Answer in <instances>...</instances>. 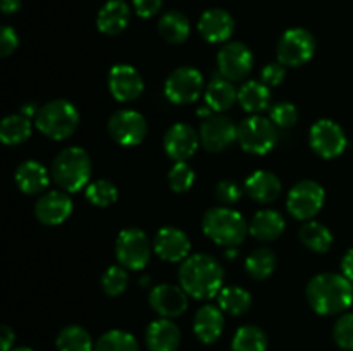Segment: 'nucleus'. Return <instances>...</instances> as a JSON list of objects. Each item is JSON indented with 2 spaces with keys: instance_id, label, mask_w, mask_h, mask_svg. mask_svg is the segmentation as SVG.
Instances as JSON below:
<instances>
[{
  "instance_id": "0eeeda50",
  "label": "nucleus",
  "mask_w": 353,
  "mask_h": 351,
  "mask_svg": "<svg viewBox=\"0 0 353 351\" xmlns=\"http://www.w3.org/2000/svg\"><path fill=\"white\" fill-rule=\"evenodd\" d=\"M150 240L141 229L130 227L117 234L116 258L128 270H143L150 260Z\"/></svg>"
},
{
  "instance_id": "ea45409f",
  "label": "nucleus",
  "mask_w": 353,
  "mask_h": 351,
  "mask_svg": "<svg viewBox=\"0 0 353 351\" xmlns=\"http://www.w3.org/2000/svg\"><path fill=\"white\" fill-rule=\"evenodd\" d=\"M333 337L341 350L353 351V313H343L336 320Z\"/></svg>"
},
{
  "instance_id": "8fccbe9b",
  "label": "nucleus",
  "mask_w": 353,
  "mask_h": 351,
  "mask_svg": "<svg viewBox=\"0 0 353 351\" xmlns=\"http://www.w3.org/2000/svg\"><path fill=\"white\" fill-rule=\"evenodd\" d=\"M38 107L34 105L33 102H30V103H24L23 107H21V114H23V116H26V117H30V119H33V117H37L38 116Z\"/></svg>"
},
{
  "instance_id": "49530a36",
  "label": "nucleus",
  "mask_w": 353,
  "mask_h": 351,
  "mask_svg": "<svg viewBox=\"0 0 353 351\" xmlns=\"http://www.w3.org/2000/svg\"><path fill=\"white\" fill-rule=\"evenodd\" d=\"M14 343H16V334L9 326H2L0 329V350L2 351H12Z\"/></svg>"
},
{
  "instance_id": "393cba45",
  "label": "nucleus",
  "mask_w": 353,
  "mask_h": 351,
  "mask_svg": "<svg viewBox=\"0 0 353 351\" xmlns=\"http://www.w3.org/2000/svg\"><path fill=\"white\" fill-rule=\"evenodd\" d=\"M245 189L255 202L271 203L281 193V181L278 179V176L269 171H255L245 181Z\"/></svg>"
},
{
  "instance_id": "20e7f679",
  "label": "nucleus",
  "mask_w": 353,
  "mask_h": 351,
  "mask_svg": "<svg viewBox=\"0 0 353 351\" xmlns=\"http://www.w3.org/2000/svg\"><path fill=\"white\" fill-rule=\"evenodd\" d=\"M202 229L209 240L226 248H234L243 243L248 233L247 220L230 206H214L207 210L202 220Z\"/></svg>"
},
{
  "instance_id": "e433bc0d",
  "label": "nucleus",
  "mask_w": 353,
  "mask_h": 351,
  "mask_svg": "<svg viewBox=\"0 0 353 351\" xmlns=\"http://www.w3.org/2000/svg\"><path fill=\"white\" fill-rule=\"evenodd\" d=\"M117 198H119V191L109 179H97L92 184L86 186V200L100 209L110 206L117 202Z\"/></svg>"
},
{
  "instance_id": "a211bd4d",
  "label": "nucleus",
  "mask_w": 353,
  "mask_h": 351,
  "mask_svg": "<svg viewBox=\"0 0 353 351\" xmlns=\"http://www.w3.org/2000/svg\"><path fill=\"white\" fill-rule=\"evenodd\" d=\"M190 237L178 227H162L154 237V250L162 260L183 262L188 258Z\"/></svg>"
},
{
  "instance_id": "f704fd0d",
  "label": "nucleus",
  "mask_w": 353,
  "mask_h": 351,
  "mask_svg": "<svg viewBox=\"0 0 353 351\" xmlns=\"http://www.w3.org/2000/svg\"><path fill=\"white\" fill-rule=\"evenodd\" d=\"M93 351H140L137 337L126 330H107L97 339Z\"/></svg>"
},
{
  "instance_id": "7c9ffc66",
  "label": "nucleus",
  "mask_w": 353,
  "mask_h": 351,
  "mask_svg": "<svg viewBox=\"0 0 353 351\" xmlns=\"http://www.w3.org/2000/svg\"><path fill=\"white\" fill-rule=\"evenodd\" d=\"M31 136V119L23 114L7 116L0 124V140L6 145H21Z\"/></svg>"
},
{
  "instance_id": "c9c22d12",
  "label": "nucleus",
  "mask_w": 353,
  "mask_h": 351,
  "mask_svg": "<svg viewBox=\"0 0 353 351\" xmlns=\"http://www.w3.org/2000/svg\"><path fill=\"white\" fill-rule=\"evenodd\" d=\"M245 268H247L250 277L257 279V281H264L274 272L276 255L269 248H257L245 260Z\"/></svg>"
},
{
  "instance_id": "3c124183",
  "label": "nucleus",
  "mask_w": 353,
  "mask_h": 351,
  "mask_svg": "<svg viewBox=\"0 0 353 351\" xmlns=\"http://www.w3.org/2000/svg\"><path fill=\"white\" fill-rule=\"evenodd\" d=\"M238 255V251L234 250V248H230V250L226 251V257H230V258H234Z\"/></svg>"
},
{
  "instance_id": "1a4fd4ad",
  "label": "nucleus",
  "mask_w": 353,
  "mask_h": 351,
  "mask_svg": "<svg viewBox=\"0 0 353 351\" xmlns=\"http://www.w3.org/2000/svg\"><path fill=\"white\" fill-rule=\"evenodd\" d=\"M324 200H326V193H324L323 186L319 182L305 179V181L296 182L290 189L286 206L295 219L309 220L321 212Z\"/></svg>"
},
{
  "instance_id": "c03bdc74",
  "label": "nucleus",
  "mask_w": 353,
  "mask_h": 351,
  "mask_svg": "<svg viewBox=\"0 0 353 351\" xmlns=\"http://www.w3.org/2000/svg\"><path fill=\"white\" fill-rule=\"evenodd\" d=\"M17 45H19V38H17L16 30L10 26H3L0 31V55L9 57L10 54L16 52Z\"/></svg>"
},
{
  "instance_id": "f257e3e1",
  "label": "nucleus",
  "mask_w": 353,
  "mask_h": 351,
  "mask_svg": "<svg viewBox=\"0 0 353 351\" xmlns=\"http://www.w3.org/2000/svg\"><path fill=\"white\" fill-rule=\"evenodd\" d=\"M305 298L319 315H336L353 303V284L343 274H319L307 284Z\"/></svg>"
},
{
  "instance_id": "58836bf2",
  "label": "nucleus",
  "mask_w": 353,
  "mask_h": 351,
  "mask_svg": "<svg viewBox=\"0 0 353 351\" xmlns=\"http://www.w3.org/2000/svg\"><path fill=\"white\" fill-rule=\"evenodd\" d=\"M169 186L174 193H185L195 182V171L186 162H176L168 176Z\"/></svg>"
},
{
  "instance_id": "f03ea898",
  "label": "nucleus",
  "mask_w": 353,
  "mask_h": 351,
  "mask_svg": "<svg viewBox=\"0 0 353 351\" xmlns=\"http://www.w3.org/2000/svg\"><path fill=\"white\" fill-rule=\"evenodd\" d=\"M223 279L219 262L205 253L190 255L179 268V284L195 299H210L219 295Z\"/></svg>"
},
{
  "instance_id": "37998d69",
  "label": "nucleus",
  "mask_w": 353,
  "mask_h": 351,
  "mask_svg": "<svg viewBox=\"0 0 353 351\" xmlns=\"http://www.w3.org/2000/svg\"><path fill=\"white\" fill-rule=\"evenodd\" d=\"M286 76V67L281 62H271V64L265 65L261 72V79L264 85L268 86H278L281 85L283 79Z\"/></svg>"
},
{
  "instance_id": "ddd939ff",
  "label": "nucleus",
  "mask_w": 353,
  "mask_h": 351,
  "mask_svg": "<svg viewBox=\"0 0 353 351\" xmlns=\"http://www.w3.org/2000/svg\"><path fill=\"white\" fill-rule=\"evenodd\" d=\"M217 67L223 78L230 81H240L247 78L254 67V54L241 41H230L217 54Z\"/></svg>"
},
{
  "instance_id": "4c0bfd02",
  "label": "nucleus",
  "mask_w": 353,
  "mask_h": 351,
  "mask_svg": "<svg viewBox=\"0 0 353 351\" xmlns=\"http://www.w3.org/2000/svg\"><path fill=\"white\" fill-rule=\"evenodd\" d=\"M128 272L123 265H112L102 275V289L107 296H119L128 288Z\"/></svg>"
},
{
  "instance_id": "a18cd8bd",
  "label": "nucleus",
  "mask_w": 353,
  "mask_h": 351,
  "mask_svg": "<svg viewBox=\"0 0 353 351\" xmlns=\"http://www.w3.org/2000/svg\"><path fill=\"white\" fill-rule=\"evenodd\" d=\"M133 7L138 16L148 19L162 9V0H133Z\"/></svg>"
},
{
  "instance_id": "b1692460",
  "label": "nucleus",
  "mask_w": 353,
  "mask_h": 351,
  "mask_svg": "<svg viewBox=\"0 0 353 351\" xmlns=\"http://www.w3.org/2000/svg\"><path fill=\"white\" fill-rule=\"evenodd\" d=\"M50 176L47 169L37 160H24L23 164L17 165L16 179L17 188L21 189L26 195H38L43 189H47V186L50 184Z\"/></svg>"
},
{
  "instance_id": "09e8293b",
  "label": "nucleus",
  "mask_w": 353,
  "mask_h": 351,
  "mask_svg": "<svg viewBox=\"0 0 353 351\" xmlns=\"http://www.w3.org/2000/svg\"><path fill=\"white\" fill-rule=\"evenodd\" d=\"M3 14H14L21 9V0H0Z\"/></svg>"
},
{
  "instance_id": "6ab92c4d",
  "label": "nucleus",
  "mask_w": 353,
  "mask_h": 351,
  "mask_svg": "<svg viewBox=\"0 0 353 351\" xmlns=\"http://www.w3.org/2000/svg\"><path fill=\"white\" fill-rule=\"evenodd\" d=\"M72 213V202L62 191H48L34 205V215L45 226H59Z\"/></svg>"
},
{
  "instance_id": "72a5a7b5",
  "label": "nucleus",
  "mask_w": 353,
  "mask_h": 351,
  "mask_svg": "<svg viewBox=\"0 0 353 351\" xmlns=\"http://www.w3.org/2000/svg\"><path fill=\"white\" fill-rule=\"evenodd\" d=\"M233 351H268V336L257 326H243L231 341Z\"/></svg>"
},
{
  "instance_id": "a19ab883",
  "label": "nucleus",
  "mask_w": 353,
  "mask_h": 351,
  "mask_svg": "<svg viewBox=\"0 0 353 351\" xmlns=\"http://www.w3.org/2000/svg\"><path fill=\"white\" fill-rule=\"evenodd\" d=\"M271 120L279 127H293L299 120V110L293 103L279 102L271 107Z\"/></svg>"
},
{
  "instance_id": "bb28decb",
  "label": "nucleus",
  "mask_w": 353,
  "mask_h": 351,
  "mask_svg": "<svg viewBox=\"0 0 353 351\" xmlns=\"http://www.w3.org/2000/svg\"><path fill=\"white\" fill-rule=\"evenodd\" d=\"M159 33L168 43H185L190 36V21L179 10H169L159 21Z\"/></svg>"
},
{
  "instance_id": "4be33fe9",
  "label": "nucleus",
  "mask_w": 353,
  "mask_h": 351,
  "mask_svg": "<svg viewBox=\"0 0 353 351\" xmlns=\"http://www.w3.org/2000/svg\"><path fill=\"white\" fill-rule=\"evenodd\" d=\"M131 10L124 0H107L97 16V28L107 36L123 33L130 24Z\"/></svg>"
},
{
  "instance_id": "412c9836",
  "label": "nucleus",
  "mask_w": 353,
  "mask_h": 351,
  "mask_svg": "<svg viewBox=\"0 0 353 351\" xmlns=\"http://www.w3.org/2000/svg\"><path fill=\"white\" fill-rule=\"evenodd\" d=\"M145 343L148 351H178L181 344V330L171 319H157L147 327Z\"/></svg>"
},
{
  "instance_id": "39448f33",
  "label": "nucleus",
  "mask_w": 353,
  "mask_h": 351,
  "mask_svg": "<svg viewBox=\"0 0 353 351\" xmlns=\"http://www.w3.org/2000/svg\"><path fill=\"white\" fill-rule=\"evenodd\" d=\"M34 126L50 140H68L78 129L79 112L68 100H52V102L40 107L38 116L34 117Z\"/></svg>"
},
{
  "instance_id": "2eb2a0df",
  "label": "nucleus",
  "mask_w": 353,
  "mask_h": 351,
  "mask_svg": "<svg viewBox=\"0 0 353 351\" xmlns=\"http://www.w3.org/2000/svg\"><path fill=\"white\" fill-rule=\"evenodd\" d=\"M141 74L130 64H116L109 71V89L119 102H133L143 93Z\"/></svg>"
},
{
  "instance_id": "9b49d317",
  "label": "nucleus",
  "mask_w": 353,
  "mask_h": 351,
  "mask_svg": "<svg viewBox=\"0 0 353 351\" xmlns=\"http://www.w3.org/2000/svg\"><path fill=\"white\" fill-rule=\"evenodd\" d=\"M203 92V76L195 67H178L165 79L164 93L176 105L193 103Z\"/></svg>"
},
{
  "instance_id": "6e6552de",
  "label": "nucleus",
  "mask_w": 353,
  "mask_h": 351,
  "mask_svg": "<svg viewBox=\"0 0 353 351\" xmlns=\"http://www.w3.org/2000/svg\"><path fill=\"white\" fill-rule=\"evenodd\" d=\"M316 52V38L305 28L285 31L278 43V61L290 67H299L309 62Z\"/></svg>"
},
{
  "instance_id": "cd10ccee",
  "label": "nucleus",
  "mask_w": 353,
  "mask_h": 351,
  "mask_svg": "<svg viewBox=\"0 0 353 351\" xmlns=\"http://www.w3.org/2000/svg\"><path fill=\"white\" fill-rule=\"evenodd\" d=\"M234 100H238V92L230 79L214 78L207 86L205 103L214 112H224V110L231 109Z\"/></svg>"
},
{
  "instance_id": "aec40b11",
  "label": "nucleus",
  "mask_w": 353,
  "mask_h": 351,
  "mask_svg": "<svg viewBox=\"0 0 353 351\" xmlns=\"http://www.w3.org/2000/svg\"><path fill=\"white\" fill-rule=\"evenodd\" d=\"M234 31V19L228 10L209 9L200 16L199 33L209 43H223Z\"/></svg>"
},
{
  "instance_id": "a878e982",
  "label": "nucleus",
  "mask_w": 353,
  "mask_h": 351,
  "mask_svg": "<svg viewBox=\"0 0 353 351\" xmlns=\"http://www.w3.org/2000/svg\"><path fill=\"white\" fill-rule=\"evenodd\" d=\"M286 222L276 210H261L254 215L248 226V233L259 241H274L285 231Z\"/></svg>"
},
{
  "instance_id": "c85d7f7f",
  "label": "nucleus",
  "mask_w": 353,
  "mask_h": 351,
  "mask_svg": "<svg viewBox=\"0 0 353 351\" xmlns=\"http://www.w3.org/2000/svg\"><path fill=\"white\" fill-rule=\"evenodd\" d=\"M238 102L243 107V110L252 114H259L268 109L271 102V93L269 86L262 81H248L238 89Z\"/></svg>"
},
{
  "instance_id": "5701e85b",
  "label": "nucleus",
  "mask_w": 353,
  "mask_h": 351,
  "mask_svg": "<svg viewBox=\"0 0 353 351\" xmlns=\"http://www.w3.org/2000/svg\"><path fill=\"white\" fill-rule=\"evenodd\" d=\"M224 329L223 310L214 305H205L196 312L193 319V332L200 343L214 344L221 337Z\"/></svg>"
},
{
  "instance_id": "de8ad7c7",
  "label": "nucleus",
  "mask_w": 353,
  "mask_h": 351,
  "mask_svg": "<svg viewBox=\"0 0 353 351\" xmlns=\"http://www.w3.org/2000/svg\"><path fill=\"white\" fill-rule=\"evenodd\" d=\"M341 272H343L345 277L353 282V248L345 253L343 260H341Z\"/></svg>"
},
{
  "instance_id": "f3484780",
  "label": "nucleus",
  "mask_w": 353,
  "mask_h": 351,
  "mask_svg": "<svg viewBox=\"0 0 353 351\" xmlns=\"http://www.w3.org/2000/svg\"><path fill=\"white\" fill-rule=\"evenodd\" d=\"M150 306L164 319H174L183 315L188 308V295L183 288L172 284L155 286L148 296Z\"/></svg>"
},
{
  "instance_id": "f8f14e48",
  "label": "nucleus",
  "mask_w": 353,
  "mask_h": 351,
  "mask_svg": "<svg viewBox=\"0 0 353 351\" xmlns=\"http://www.w3.org/2000/svg\"><path fill=\"white\" fill-rule=\"evenodd\" d=\"M309 141L312 150L323 158H336L347 148V134L343 127L331 119H321L310 127Z\"/></svg>"
},
{
  "instance_id": "c756f323",
  "label": "nucleus",
  "mask_w": 353,
  "mask_h": 351,
  "mask_svg": "<svg viewBox=\"0 0 353 351\" xmlns=\"http://www.w3.org/2000/svg\"><path fill=\"white\" fill-rule=\"evenodd\" d=\"M55 346L57 351H93L95 344H93L92 336L86 329L81 326H68L57 334L55 339Z\"/></svg>"
},
{
  "instance_id": "dca6fc26",
  "label": "nucleus",
  "mask_w": 353,
  "mask_h": 351,
  "mask_svg": "<svg viewBox=\"0 0 353 351\" xmlns=\"http://www.w3.org/2000/svg\"><path fill=\"white\" fill-rule=\"evenodd\" d=\"M200 143V134L195 133L190 124H172L164 136V150L174 162H185L196 151Z\"/></svg>"
},
{
  "instance_id": "473e14b6",
  "label": "nucleus",
  "mask_w": 353,
  "mask_h": 351,
  "mask_svg": "<svg viewBox=\"0 0 353 351\" xmlns=\"http://www.w3.org/2000/svg\"><path fill=\"white\" fill-rule=\"evenodd\" d=\"M299 236L300 241H302L309 250L316 251V253H324V251L330 250L331 244H333V234H331V231L327 229L324 224L314 222V220H310V222L303 224V226L300 227Z\"/></svg>"
},
{
  "instance_id": "2f4dec72",
  "label": "nucleus",
  "mask_w": 353,
  "mask_h": 351,
  "mask_svg": "<svg viewBox=\"0 0 353 351\" xmlns=\"http://www.w3.org/2000/svg\"><path fill=\"white\" fill-rule=\"evenodd\" d=\"M217 303L223 312L230 315H243L252 306V296L247 289L238 286H228L223 288L217 295Z\"/></svg>"
},
{
  "instance_id": "7ed1b4c3",
  "label": "nucleus",
  "mask_w": 353,
  "mask_h": 351,
  "mask_svg": "<svg viewBox=\"0 0 353 351\" xmlns=\"http://www.w3.org/2000/svg\"><path fill=\"white\" fill-rule=\"evenodd\" d=\"M50 174L59 188L76 193L88 184L92 176V158L81 147L64 148L52 162Z\"/></svg>"
},
{
  "instance_id": "603ef678",
  "label": "nucleus",
  "mask_w": 353,
  "mask_h": 351,
  "mask_svg": "<svg viewBox=\"0 0 353 351\" xmlns=\"http://www.w3.org/2000/svg\"><path fill=\"white\" fill-rule=\"evenodd\" d=\"M12 351H33V350H31V348H28V346H21V348H14Z\"/></svg>"
},
{
  "instance_id": "79ce46f5",
  "label": "nucleus",
  "mask_w": 353,
  "mask_h": 351,
  "mask_svg": "<svg viewBox=\"0 0 353 351\" xmlns=\"http://www.w3.org/2000/svg\"><path fill=\"white\" fill-rule=\"evenodd\" d=\"M216 198L219 200L224 205H231V203H236L241 198V189L236 182L230 181V179H224V181L217 182L216 186Z\"/></svg>"
},
{
  "instance_id": "423d86ee",
  "label": "nucleus",
  "mask_w": 353,
  "mask_h": 351,
  "mask_svg": "<svg viewBox=\"0 0 353 351\" xmlns=\"http://www.w3.org/2000/svg\"><path fill=\"white\" fill-rule=\"evenodd\" d=\"M278 141L276 124L271 119L252 116L238 124V143L252 155H265Z\"/></svg>"
},
{
  "instance_id": "4468645a",
  "label": "nucleus",
  "mask_w": 353,
  "mask_h": 351,
  "mask_svg": "<svg viewBox=\"0 0 353 351\" xmlns=\"http://www.w3.org/2000/svg\"><path fill=\"white\" fill-rule=\"evenodd\" d=\"M234 140H238V126H234L230 117L214 114L200 126V143L212 153L230 148Z\"/></svg>"
},
{
  "instance_id": "9d476101",
  "label": "nucleus",
  "mask_w": 353,
  "mask_h": 351,
  "mask_svg": "<svg viewBox=\"0 0 353 351\" xmlns=\"http://www.w3.org/2000/svg\"><path fill=\"white\" fill-rule=\"evenodd\" d=\"M110 138L121 147H137L147 138L148 124L137 110H117L107 123Z\"/></svg>"
}]
</instances>
